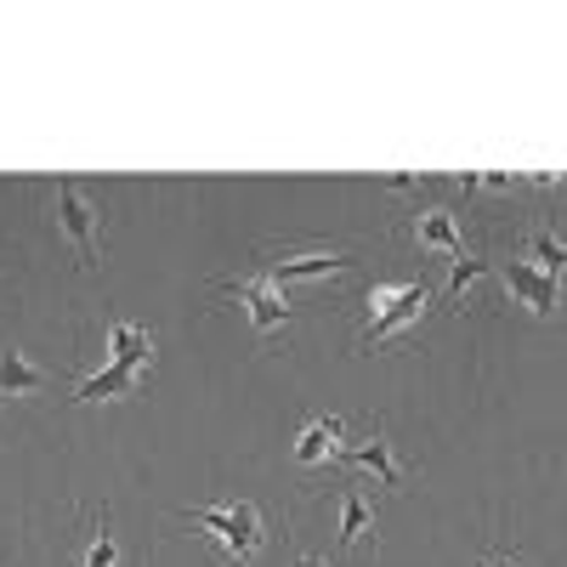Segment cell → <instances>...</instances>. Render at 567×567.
<instances>
[{"label":"cell","mask_w":567,"mask_h":567,"mask_svg":"<svg viewBox=\"0 0 567 567\" xmlns=\"http://www.w3.org/2000/svg\"><path fill=\"white\" fill-rule=\"evenodd\" d=\"M233 567H250V556L261 550V511L256 505H199V511H182Z\"/></svg>","instance_id":"obj_1"},{"label":"cell","mask_w":567,"mask_h":567,"mask_svg":"<svg viewBox=\"0 0 567 567\" xmlns=\"http://www.w3.org/2000/svg\"><path fill=\"white\" fill-rule=\"evenodd\" d=\"M425 307H432V290L425 284H374L369 290V323H363V347H374V341H386V336H398L403 323H414Z\"/></svg>","instance_id":"obj_2"},{"label":"cell","mask_w":567,"mask_h":567,"mask_svg":"<svg viewBox=\"0 0 567 567\" xmlns=\"http://www.w3.org/2000/svg\"><path fill=\"white\" fill-rule=\"evenodd\" d=\"M52 205H58V233L69 239L80 267H97V205H91L74 182L52 187Z\"/></svg>","instance_id":"obj_3"},{"label":"cell","mask_w":567,"mask_h":567,"mask_svg":"<svg viewBox=\"0 0 567 567\" xmlns=\"http://www.w3.org/2000/svg\"><path fill=\"white\" fill-rule=\"evenodd\" d=\"M227 296H239L250 307V329H256V336H267V329H278V323H290V301H284L278 284H267V278L227 284Z\"/></svg>","instance_id":"obj_4"},{"label":"cell","mask_w":567,"mask_h":567,"mask_svg":"<svg viewBox=\"0 0 567 567\" xmlns=\"http://www.w3.org/2000/svg\"><path fill=\"white\" fill-rule=\"evenodd\" d=\"M505 290L523 301L528 312H539V318H550L556 307H561V290H556V278H545V272H534L528 261H505Z\"/></svg>","instance_id":"obj_5"},{"label":"cell","mask_w":567,"mask_h":567,"mask_svg":"<svg viewBox=\"0 0 567 567\" xmlns=\"http://www.w3.org/2000/svg\"><path fill=\"white\" fill-rule=\"evenodd\" d=\"M323 272H347L341 250H301V256H278L261 267L267 284H290V278H323Z\"/></svg>","instance_id":"obj_6"},{"label":"cell","mask_w":567,"mask_h":567,"mask_svg":"<svg viewBox=\"0 0 567 567\" xmlns=\"http://www.w3.org/2000/svg\"><path fill=\"white\" fill-rule=\"evenodd\" d=\"M414 245L420 250H437V256H465V245H460V227H454V210H443V205H432V210H420L414 216Z\"/></svg>","instance_id":"obj_7"},{"label":"cell","mask_w":567,"mask_h":567,"mask_svg":"<svg viewBox=\"0 0 567 567\" xmlns=\"http://www.w3.org/2000/svg\"><path fill=\"white\" fill-rule=\"evenodd\" d=\"M109 363H120V369H131V374H148V363H154V336L148 329H136V323H109Z\"/></svg>","instance_id":"obj_8"},{"label":"cell","mask_w":567,"mask_h":567,"mask_svg":"<svg viewBox=\"0 0 567 567\" xmlns=\"http://www.w3.org/2000/svg\"><path fill=\"white\" fill-rule=\"evenodd\" d=\"M142 374L120 369V363H103L97 374H85V381L74 386V403H103V398H136Z\"/></svg>","instance_id":"obj_9"},{"label":"cell","mask_w":567,"mask_h":567,"mask_svg":"<svg viewBox=\"0 0 567 567\" xmlns=\"http://www.w3.org/2000/svg\"><path fill=\"white\" fill-rule=\"evenodd\" d=\"M341 460H347V465H358V471H374V477H381V488H398V483H403V465H398V454H392V443H386V437L352 443Z\"/></svg>","instance_id":"obj_10"},{"label":"cell","mask_w":567,"mask_h":567,"mask_svg":"<svg viewBox=\"0 0 567 567\" xmlns=\"http://www.w3.org/2000/svg\"><path fill=\"white\" fill-rule=\"evenodd\" d=\"M336 511H341V523H336V539H341V550L363 545V539H369V528H374V505H369L358 488H341V494H336Z\"/></svg>","instance_id":"obj_11"},{"label":"cell","mask_w":567,"mask_h":567,"mask_svg":"<svg viewBox=\"0 0 567 567\" xmlns=\"http://www.w3.org/2000/svg\"><path fill=\"white\" fill-rule=\"evenodd\" d=\"M45 386V369L29 363L18 347H0V398H23V392H40Z\"/></svg>","instance_id":"obj_12"},{"label":"cell","mask_w":567,"mask_h":567,"mask_svg":"<svg viewBox=\"0 0 567 567\" xmlns=\"http://www.w3.org/2000/svg\"><path fill=\"white\" fill-rule=\"evenodd\" d=\"M523 261L534 267V272H545V278H556L561 267H567V245L556 239L550 227H534L528 239H523Z\"/></svg>","instance_id":"obj_13"},{"label":"cell","mask_w":567,"mask_h":567,"mask_svg":"<svg viewBox=\"0 0 567 567\" xmlns=\"http://www.w3.org/2000/svg\"><path fill=\"white\" fill-rule=\"evenodd\" d=\"M336 437H341V420H312L307 432L296 437V460H301V465L329 460V454H336Z\"/></svg>","instance_id":"obj_14"},{"label":"cell","mask_w":567,"mask_h":567,"mask_svg":"<svg viewBox=\"0 0 567 567\" xmlns=\"http://www.w3.org/2000/svg\"><path fill=\"white\" fill-rule=\"evenodd\" d=\"M488 272V261H477V256H460L454 267H449V301H460L465 290H471V284H477Z\"/></svg>","instance_id":"obj_15"},{"label":"cell","mask_w":567,"mask_h":567,"mask_svg":"<svg viewBox=\"0 0 567 567\" xmlns=\"http://www.w3.org/2000/svg\"><path fill=\"white\" fill-rule=\"evenodd\" d=\"M114 561H120V545H114L109 528H97V534H91V545H85V556H80V567H114Z\"/></svg>","instance_id":"obj_16"},{"label":"cell","mask_w":567,"mask_h":567,"mask_svg":"<svg viewBox=\"0 0 567 567\" xmlns=\"http://www.w3.org/2000/svg\"><path fill=\"white\" fill-rule=\"evenodd\" d=\"M296 567H329V561H323V556H307V550H301V556H296Z\"/></svg>","instance_id":"obj_17"},{"label":"cell","mask_w":567,"mask_h":567,"mask_svg":"<svg viewBox=\"0 0 567 567\" xmlns=\"http://www.w3.org/2000/svg\"><path fill=\"white\" fill-rule=\"evenodd\" d=\"M499 567H516V561H499Z\"/></svg>","instance_id":"obj_18"}]
</instances>
